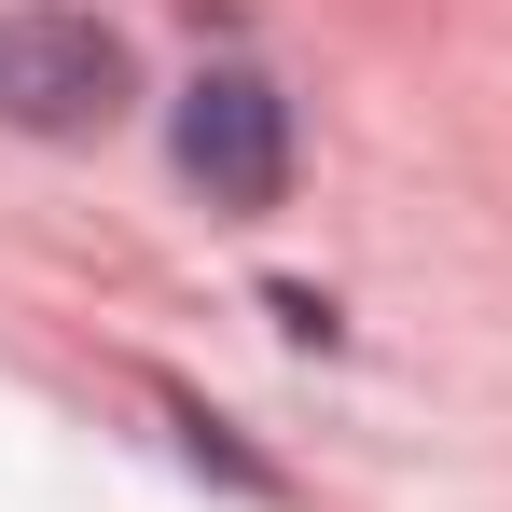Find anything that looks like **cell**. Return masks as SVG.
Segmentation results:
<instances>
[{"mask_svg": "<svg viewBox=\"0 0 512 512\" xmlns=\"http://www.w3.org/2000/svg\"><path fill=\"white\" fill-rule=\"evenodd\" d=\"M167 139H180V180L208 208H277L291 194V111H277L263 70H194Z\"/></svg>", "mask_w": 512, "mask_h": 512, "instance_id": "obj_2", "label": "cell"}, {"mask_svg": "<svg viewBox=\"0 0 512 512\" xmlns=\"http://www.w3.org/2000/svg\"><path fill=\"white\" fill-rule=\"evenodd\" d=\"M111 111H125V42L97 14H0V125L97 139Z\"/></svg>", "mask_w": 512, "mask_h": 512, "instance_id": "obj_1", "label": "cell"}]
</instances>
